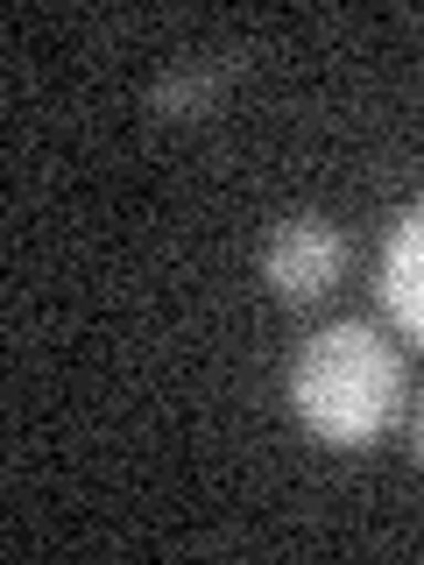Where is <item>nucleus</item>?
<instances>
[{"instance_id": "1", "label": "nucleus", "mask_w": 424, "mask_h": 565, "mask_svg": "<svg viewBox=\"0 0 424 565\" xmlns=\"http://www.w3.org/2000/svg\"><path fill=\"white\" fill-rule=\"evenodd\" d=\"M290 403L326 446H368L403 403V361L361 318L311 332L290 361Z\"/></svg>"}, {"instance_id": "5", "label": "nucleus", "mask_w": 424, "mask_h": 565, "mask_svg": "<svg viewBox=\"0 0 424 565\" xmlns=\"http://www.w3.org/2000/svg\"><path fill=\"white\" fill-rule=\"evenodd\" d=\"M417 459H424V417H417Z\"/></svg>"}, {"instance_id": "3", "label": "nucleus", "mask_w": 424, "mask_h": 565, "mask_svg": "<svg viewBox=\"0 0 424 565\" xmlns=\"http://www.w3.org/2000/svg\"><path fill=\"white\" fill-rule=\"evenodd\" d=\"M382 305L424 347V199L403 212L389 247H382Z\"/></svg>"}, {"instance_id": "4", "label": "nucleus", "mask_w": 424, "mask_h": 565, "mask_svg": "<svg viewBox=\"0 0 424 565\" xmlns=\"http://www.w3.org/2000/svg\"><path fill=\"white\" fill-rule=\"evenodd\" d=\"M234 78V57H199V64H177L163 78L149 85V114L163 120H199L212 99H220V85Z\"/></svg>"}, {"instance_id": "2", "label": "nucleus", "mask_w": 424, "mask_h": 565, "mask_svg": "<svg viewBox=\"0 0 424 565\" xmlns=\"http://www.w3.org/2000/svg\"><path fill=\"white\" fill-rule=\"evenodd\" d=\"M347 269V241L332 220H318V212H297V220H283L269 247H262V276H269V290L283 305H311V297H326L332 282Z\"/></svg>"}]
</instances>
